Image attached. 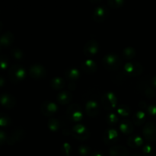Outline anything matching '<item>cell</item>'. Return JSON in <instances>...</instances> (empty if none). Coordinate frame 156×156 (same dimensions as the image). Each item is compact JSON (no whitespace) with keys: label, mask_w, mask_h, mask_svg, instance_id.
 I'll return each mask as SVG.
<instances>
[{"label":"cell","mask_w":156,"mask_h":156,"mask_svg":"<svg viewBox=\"0 0 156 156\" xmlns=\"http://www.w3.org/2000/svg\"><path fill=\"white\" fill-rule=\"evenodd\" d=\"M143 65L136 61H129L125 64L123 67V72L126 73V76L130 77H137L143 73Z\"/></svg>","instance_id":"cell-4"},{"label":"cell","mask_w":156,"mask_h":156,"mask_svg":"<svg viewBox=\"0 0 156 156\" xmlns=\"http://www.w3.org/2000/svg\"><path fill=\"white\" fill-rule=\"evenodd\" d=\"M102 64L107 70L115 72L121 66L122 60L117 54L110 53L104 56L102 59Z\"/></svg>","instance_id":"cell-3"},{"label":"cell","mask_w":156,"mask_h":156,"mask_svg":"<svg viewBox=\"0 0 156 156\" xmlns=\"http://www.w3.org/2000/svg\"><path fill=\"white\" fill-rule=\"evenodd\" d=\"M11 54L12 55L14 59H16V60L18 61L23 60L24 58V53H23L22 50L20 48H17V47L12 48V50H11Z\"/></svg>","instance_id":"cell-30"},{"label":"cell","mask_w":156,"mask_h":156,"mask_svg":"<svg viewBox=\"0 0 156 156\" xmlns=\"http://www.w3.org/2000/svg\"><path fill=\"white\" fill-rule=\"evenodd\" d=\"M131 110L126 105H120L117 108V114L122 117H128L130 114Z\"/></svg>","instance_id":"cell-29"},{"label":"cell","mask_w":156,"mask_h":156,"mask_svg":"<svg viewBox=\"0 0 156 156\" xmlns=\"http://www.w3.org/2000/svg\"><path fill=\"white\" fill-rule=\"evenodd\" d=\"M119 135L117 131L114 128H108L103 134V141L106 145H114L118 141Z\"/></svg>","instance_id":"cell-14"},{"label":"cell","mask_w":156,"mask_h":156,"mask_svg":"<svg viewBox=\"0 0 156 156\" xmlns=\"http://www.w3.org/2000/svg\"><path fill=\"white\" fill-rule=\"evenodd\" d=\"M101 101L105 110L113 111L117 105V96L112 91H107L102 94Z\"/></svg>","instance_id":"cell-5"},{"label":"cell","mask_w":156,"mask_h":156,"mask_svg":"<svg viewBox=\"0 0 156 156\" xmlns=\"http://www.w3.org/2000/svg\"><path fill=\"white\" fill-rule=\"evenodd\" d=\"M82 70L87 74H93L98 69V65L92 59H86L81 65Z\"/></svg>","instance_id":"cell-18"},{"label":"cell","mask_w":156,"mask_h":156,"mask_svg":"<svg viewBox=\"0 0 156 156\" xmlns=\"http://www.w3.org/2000/svg\"><path fill=\"white\" fill-rule=\"evenodd\" d=\"M15 41V36L11 31H6L0 37V45L2 47H9Z\"/></svg>","instance_id":"cell-21"},{"label":"cell","mask_w":156,"mask_h":156,"mask_svg":"<svg viewBox=\"0 0 156 156\" xmlns=\"http://www.w3.org/2000/svg\"><path fill=\"white\" fill-rule=\"evenodd\" d=\"M7 75L10 82L16 84L24 80L26 76V70L21 64L15 63L9 67Z\"/></svg>","instance_id":"cell-1"},{"label":"cell","mask_w":156,"mask_h":156,"mask_svg":"<svg viewBox=\"0 0 156 156\" xmlns=\"http://www.w3.org/2000/svg\"><path fill=\"white\" fill-rule=\"evenodd\" d=\"M50 86L53 90L59 91L65 88L66 81L65 79L61 77H55L53 78L50 81Z\"/></svg>","instance_id":"cell-26"},{"label":"cell","mask_w":156,"mask_h":156,"mask_svg":"<svg viewBox=\"0 0 156 156\" xmlns=\"http://www.w3.org/2000/svg\"><path fill=\"white\" fill-rule=\"evenodd\" d=\"M65 76L70 82H75L80 77V71L76 67H70L66 69Z\"/></svg>","instance_id":"cell-22"},{"label":"cell","mask_w":156,"mask_h":156,"mask_svg":"<svg viewBox=\"0 0 156 156\" xmlns=\"http://www.w3.org/2000/svg\"><path fill=\"white\" fill-rule=\"evenodd\" d=\"M109 15V9L107 6L99 5L94 9L93 13V20L97 23H102L108 19Z\"/></svg>","instance_id":"cell-10"},{"label":"cell","mask_w":156,"mask_h":156,"mask_svg":"<svg viewBox=\"0 0 156 156\" xmlns=\"http://www.w3.org/2000/svg\"><path fill=\"white\" fill-rule=\"evenodd\" d=\"M152 153H153V148L151 145H146L143 148V154L145 156H150Z\"/></svg>","instance_id":"cell-37"},{"label":"cell","mask_w":156,"mask_h":156,"mask_svg":"<svg viewBox=\"0 0 156 156\" xmlns=\"http://www.w3.org/2000/svg\"><path fill=\"white\" fill-rule=\"evenodd\" d=\"M99 50V44L96 40L91 39L87 41L83 47V53L85 56H94L98 53Z\"/></svg>","instance_id":"cell-13"},{"label":"cell","mask_w":156,"mask_h":156,"mask_svg":"<svg viewBox=\"0 0 156 156\" xmlns=\"http://www.w3.org/2000/svg\"><path fill=\"white\" fill-rule=\"evenodd\" d=\"M12 119L7 114H4V113L0 114V126H1V127L9 126L12 123Z\"/></svg>","instance_id":"cell-31"},{"label":"cell","mask_w":156,"mask_h":156,"mask_svg":"<svg viewBox=\"0 0 156 156\" xmlns=\"http://www.w3.org/2000/svg\"><path fill=\"white\" fill-rule=\"evenodd\" d=\"M119 119L117 117V114H115L114 113H110L107 115L106 117V122L108 125L110 126H113V125H115L116 123L118 122Z\"/></svg>","instance_id":"cell-32"},{"label":"cell","mask_w":156,"mask_h":156,"mask_svg":"<svg viewBox=\"0 0 156 156\" xmlns=\"http://www.w3.org/2000/svg\"><path fill=\"white\" fill-rule=\"evenodd\" d=\"M146 120V113L143 111H138L133 114V123L136 125V126H142L144 124Z\"/></svg>","instance_id":"cell-25"},{"label":"cell","mask_w":156,"mask_h":156,"mask_svg":"<svg viewBox=\"0 0 156 156\" xmlns=\"http://www.w3.org/2000/svg\"><path fill=\"white\" fill-rule=\"evenodd\" d=\"M7 137V135H6V133L2 130V129L0 130V145H1V146H2L5 143H6Z\"/></svg>","instance_id":"cell-39"},{"label":"cell","mask_w":156,"mask_h":156,"mask_svg":"<svg viewBox=\"0 0 156 156\" xmlns=\"http://www.w3.org/2000/svg\"><path fill=\"white\" fill-rule=\"evenodd\" d=\"M126 75L124 72L115 71L111 73V80L114 85H122L125 82L126 79Z\"/></svg>","instance_id":"cell-17"},{"label":"cell","mask_w":156,"mask_h":156,"mask_svg":"<svg viewBox=\"0 0 156 156\" xmlns=\"http://www.w3.org/2000/svg\"><path fill=\"white\" fill-rule=\"evenodd\" d=\"M0 66H1V69L4 71L9 66V59L5 55H2L0 57Z\"/></svg>","instance_id":"cell-35"},{"label":"cell","mask_w":156,"mask_h":156,"mask_svg":"<svg viewBox=\"0 0 156 156\" xmlns=\"http://www.w3.org/2000/svg\"><path fill=\"white\" fill-rule=\"evenodd\" d=\"M64 135H70L79 141H86L90 137V132L86 126L82 124H76L72 129H67L66 132H63Z\"/></svg>","instance_id":"cell-2"},{"label":"cell","mask_w":156,"mask_h":156,"mask_svg":"<svg viewBox=\"0 0 156 156\" xmlns=\"http://www.w3.org/2000/svg\"><path fill=\"white\" fill-rule=\"evenodd\" d=\"M120 129L124 135H131L133 132V123L128 120H124L120 123Z\"/></svg>","instance_id":"cell-24"},{"label":"cell","mask_w":156,"mask_h":156,"mask_svg":"<svg viewBox=\"0 0 156 156\" xmlns=\"http://www.w3.org/2000/svg\"><path fill=\"white\" fill-rule=\"evenodd\" d=\"M26 131L21 126L19 127H15L12 130L9 136L7 137V140H6V143L9 146H13L15 143H20L22 141L25 137Z\"/></svg>","instance_id":"cell-7"},{"label":"cell","mask_w":156,"mask_h":156,"mask_svg":"<svg viewBox=\"0 0 156 156\" xmlns=\"http://www.w3.org/2000/svg\"><path fill=\"white\" fill-rule=\"evenodd\" d=\"M47 126H48L49 129L51 130L52 132H56V131H58L60 129L61 123L58 119L51 117V118L49 119L48 123H47Z\"/></svg>","instance_id":"cell-27"},{"label":"cell","mask_w":156,"mask_h":156,"mask_svg":"<svg viewBox=\"0 0 156 156\" xmlns=\"http://www.w3.org/2000/svg\"><path fill=\"white\" fill-rule=\"evenodd\" d=\"M73 99V94L69 91H62L57 95V101L62 105H68Z\"/></svg>","instance_id":"cell-23"},{"label":"cell","mask_w":156,"mask_h":156,"mask_svg":"<svg viewBox=\"0 0 156 156\" xmlns=\"http://www.w3.org/2000/svg\"><path fill=\"white\" fill-rule=\"evenodd\" d=\"M91 3H100L101 2V0H90Z\"/></svg>","instance_id":"cell-45"},{"label":"cell","mask_w":156,"mask_h":156,"mask_svg":"<svg viewBox=\"0 0 156 156\" xmlns=\"http://www.w3.org/2000/svg\"><path fill=\"white\" fill-rule=\"evenodd\" d=\"M126 143L130 148L137 149V148L142 146V145L143 144V140L140 136L137 135V134H133L128 137Z\"/></svg>","instance_id":"cell-20"},{"label":"cell","mask_w":156,"mask_h":156,"mask_svg":"<svg viewBox=\"0 0 156 156\" xmlns=\"http://www.w3.org/2000/svg\"><path fill=\"white\" fill-rule=\"evenodd\" d=\"M29 75L33 79L40 80L47 76V70L41 64H34L29 69Z\"/></svg>","instance_id":"cell-12"},{"label":"cell","mask_w":156,"mask_h":156,"mask_svg":"<svg viewBox=\"0 0 156 156\" xmlns=\"http://www.w3.org/2000/svg\"><path fill=\"white\" fill-rule=\"evenodd\" d=\"M150 83H151V85H152V86L155 89H156V76H154V77L151 79Z\"/></svg>","instance_id":"cell-42"},{"label":"cell","mask_w":156,"mask_h":156,"mask_svg":"<svg viewBox=\"0 0 156 156\" xmlns=\"http://www.w3.org/2000/svg\"><path fill=\"white\" fill-rule=\"evenodd\" d=\"M143 137L149 142H156V123L149 121L143 128Z\"/></svg>","instance_id":"cell-9"},{"label":"cell","mask_w":156,"mask_h":156,"mask_svg":"<svg viewBox=\"0 0 156 156\" xmlns=\"http://www.w3.org/2000/svg\"><path fill=\"white\" fill-rule=\"evenodd\" d=\"M68 88L69 90V91H73L76 90V85L75 83V82H69L68 85Z\"/></svg>","instance_id":"cell-40"},{"label":"cell","mask_w":156,"mask_h":156,"mask_svg":"<svg viewBox=\"0 0 156 156\" xmlns=\"http://www.w3.org/2000/svg\"><path fill=\"white\" fill-rule=\"evenodd\" d=\"M78 152H79V155L82 156H88L91 154V148L88 146H85V145H82L78 149Z\"/></svg>","instance_id":"cell-34"},{"label":"cell","mask_w":156,"mask_h":156,"mask_svg":"<svg viewBox=\"0 0 156 156\" xmlns=\"http://www.w3.org/2000/svg\"><path fill=\"white\" fill-rule=\"evenodd\" d=\"M132 156H141V155H139V154H134V155H133Z\"/></svg>","instance_id":"cell-46"},{"label":"cell","mask_w":156,"mask_h":156,"mask_svg":"<svg viewBox=\"0 0 156 156\" xmlns=\"http://www.w3.org/2000/svg\"><path fill=\"white\" fill-rule=\"evenodd\" d=\"M154 156H156V154H155V155H154Z\"/></svg>","instance_id":"cell-47"},{"label":"cell","mask_w":156,"mask_h":156,"mask_svg":"<svg viewBox=\"0 0 156 156\" xmlns=\"http://www.w3.org/2000/svg\"><path fill=\"white\" fill-rule=\"evenodd\" d=\"M61 152L64 156H70V152H71V146L69 143H65L61 147Z\"/></svg>","instance_id":"cell-36"},{"label":"cell","mask_w":156,"mask_h":156,"mask_svg":"<svg viewBox=\"0 0 156 156\" xmlns=\"http://www.w3.org/2000/svg\"><path fill=\"white\" fill-rule=\"evenodd\" d=\"M41 114L44 116L51 118L58 111V107L53 102L50 101H45L43 102L40 107Z\"/></svg>","instance_id":"cell-11"},{"label":"cell","mask_w":156,"mask_h":156,"mask_svg":"<svg viewBox=\"0 0 156 156\" xmlns=\"http://www.w3.org/2000/svg\"><path fill=\"white\" fill-rule=\"evenodd\" d=\"M108 153L109 156H129V151L123 146H111Z\"/></svg>","instance_id":"cell-19"},{"label":"cell","mask_w":156,"mask_h":156,"mask_svg":"<svg viewBox=\"0 0 156 156\" xmlns=\"http://www.w3.org/2000/svg\"><path fill=\"white\" fill-rule=\"evenodd\" d=\"M139 107H140V108H141L142 110L147 109V108H148L147 104H146L145 101H140V103H139Z\"/></svg>","instance_id":"cell-41"},{"label":"cell","mask_w":156,"mask_h":156,"mask_svg":"<svg viewBox=\"0 0 156 156\" xmlns=\"http://www.w3.org/2000/svg\"><path fill=\"white\" fill-rule=\"evenodd\" d=\"M85 113L90 117H97L100 114V107L95 101H89L85 105Z\"/></svg>","instance_id":"cell-16"},{"label":"cell","mask_w":156,"mask_h":156,"mask_svg":"<svg viewBox=\"0 0 156 156\" xmlns=\"http://www.w3.org/2000/svg\"><path fill=\"white\" fill-rule=\"evenodd\" d=\"M124 1L123 0H108L107 4L110 8L113 9H119V8L123 7L124 5Z\"/></svg>","instance_id":"cell-33"},{"label":"cell","mask_w":156,"mask_h":156,"mask_svg":"<svg viewBox=\"0 0 156 156\" xmlns=\"http://www.w3.org/2000/svg\"><path fill=\"white\" fill-rule=\"evenodd\" d=\"M0 102L3 108L7 110H11L15 108L17 101L13 95L8 93H3L0 96Z\"/></svg>","instance_id":"cell-15"},{"label":"cell","mask_w":156,"mask_h":156,"mask_svg":"<svg viewBox=\"0 0 156 156\" xmlns=\"http://www.w3.org/2000/svg\"><path fill=\"white\" fill-rule=\"evenodd\" d=\"M123 56L126 59H133L136 56V50L133 47H127L123 50Z\"/></svg>","instance_id":"cell-28"},{"label":"cell","mask_w":156,"mask_h":156,"mask_svg":"<svg viewBox=\"0 0 156 156\" xmlns=\"http://www.w3.org/2000/svg\"><path fill=\"white\" fill-rule=\"evenodd\" d=\"M147 113L150 116L155 117L156 116V105H150L147 108Z\"/></svg>","instance_id":"cell-38"},{"label":"cell","mask_w":156,"mask_h":156,"mask_svg":"<svg viewBox=\"0 0 156 156\" xmlns=\"http://www.w3.org/2000/svg\"><path fill=\"white\" fill-rule=\"evenodd\" d=\"M137 87H138L139 91L143 93L149 99H153L155 98L156 92L155 88L152 86L151 83L148 82V81L144 80L143 79L139 81Z\"/></svg>","instance_id":"cell-8"},{"label":"cell","mask_w":156,"mask_h":156,"mask_svg":"<svg viewBox=\"0 0 156 156\" xmlns=\"http://www.w3.org/2000/svg\"><path fill=\"white\" fill-rule=\"evenodd\" d=\"M66 116L69 120L73 122H80L83 117L82 109L77 103L71 104L66 110Z\"/></svg>","instance_id":"cell-6"},{"label":"cell","mask_w":156,"mask_h":156,"mask_svg":"<svg viewBox=\"0 0 156 156\" xmlns=\"http://www.w3.org/2000/svg\"><path fill=\"white\" fill-rule=\"evenodd\" d=\"M91 156H104V155L101 152H97V151H96V152H92Z\"/></svg>","instance_id":"cell-43"},{"label":"cell","mask_w":156,"mask_h":156,"mask_svg":"<svg viewBox=\"0 0 156 156\" xmlns=\"http://www.w3.org/2000/svg\"><path fill=\"white\" fill-rule=\"evenodd\" d=\"M4 83H5V79L2 76H1L0 78V87H3L4 86Z\"/></svg>","instance_id":"cell-44"}]
</instances>
